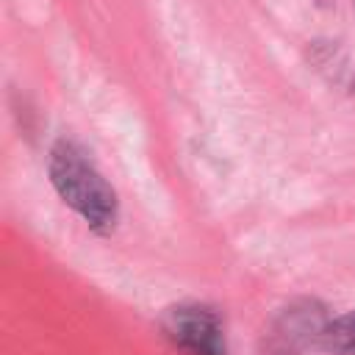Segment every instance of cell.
<instances>
[{
    "mask_svg": "<svg viewBox=\"0 0 355 355\" xmlns=\"http://www.w3.org/2000/svg\"><path fill=\"white\" fill-rule=\"evenodd\" d=\"M47 175L55 194L89 225L92 233H114L119 222V197L83 147L69 139H58L47 155Z\"/></svg>",
    "mask_w": 355,
    "mask_h": 355,
    "instance_id": "1",
    "label": "cell"
},
{
    "mask_svg": "<svg viewBox=\"0 0 355 355\" xmlns=\"http://www.w3.org/2000/svg\"><path fill=\"white\" fill-rule=\"evenodd\" d=\"M327 308L319 300H294L280 308L261 336L263 355H305L313 347H322L327 330Z\"/></svg>",
    "mask_w": 355,
    "mask_h": 355,
    "instance_id": "2",
    "label": "cell"
},
{
    "mask_svg": "<svg viewBox=\"0 0 355 355\" xmlns=\"http://www.w3.org/2000/svg\"><path fill=\"white\" fill-rule=\"evenodd\" d=\"M164 338L183 355H227L225 322L202 302H180L161 316Z\"/></svg>",
    "mask_w": 355,
    "mask_h": 355,
    "instance_id": "3",
    "label": "cell"
},
{
    "mask_svg": "<svg viewBox=\"0 0 355 355\" xmlns=\"http://www.w3.org/2000/svg\"><path fill=\"white\" fill-rule=\"evenodd\" d=\"M322 349L333 355H355V308L327 322Z\"/></svg>",
    "mask_w": 355,
    "mask_h": 355,
    "instance_id": "4",
    "label": "cell"
},
{
    "mask_svg": "<svg viewBox=\"0 0 355 355\" xmlns=\"http://www.w3.org/2000/svg\"><path fill=\"white\" fill-rule=\"evenodd\" d=\"M352 8H355V0H352Z\"/></svg>",
    "mask_w": 355,
    "mask_h": 355,
    "instance_id": "5",
    "label": "cell"
}]
</instances>
